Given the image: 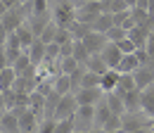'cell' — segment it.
I'll return each mask as SVG.
<instances>
[{
  "label": "cell",
  "mask_w": 154,
  "mask_h": 133,
  "mask_svg": "<svg viewBox=\"0 0 154 133\" xmlns=\"http://www.w3.org/2000/svg\"><path fill=\"white\" fill-rule=\"evenodd\" d=\"M52 21L57 24L59 29H69L74 21H76V5L71 0H62L55 5L52 10Z\"/></svg>",
  "instance_id": "obj_1"
},
{
  "label": "cell",
  "mask_w": 154,
  "mask_h": 133,
  "mask_svg": "<svg viewBox=\"0 0 154 133\" xmlns=\"http://www.w3.org/2000/svg\"><path fill=\"white\" fill-rule=\"evenodd\" d=\"M102 12H104L102 0L81 2V5H76V21H83V24H90V26H93V21H95V19L100 17Z\"/></svg>",
  "instance_id": "obj_2"
},
{
  "label": "cell",
  "mask_w": 154,
  "mask_h": 133,
  "mask_svg": "<svg viewBox=\"0 0 154 133\" xmlns=\"http://www.w3.org/2000/svg\"><path fill=\"white\" fill-rule=\"evenodd\" d=\"M74 121H76V131L81 133L93 131L95 128V105H78Z\"/></svg>",
  "instance_id": "obj_3"
},
{
  "label": "cell",
  "mask_w": 154,
  "mask_h": 133,
  "mask_svg": "<svg viewBox=\"0 0 154 133\" xmlns=\"http://www.w3.org/2000/svg\"><path fill=\"white\" fill-rule=\"evenodd\" d=\"M137 128H152V119L145 112H126L123 114V131L131 133Z\"/></svg>",
  "instance_id": "obj_4"
},
{
  "label": "cell",
  "mask_w": 154,
  "mask_h": 133,
  "mask_svg": "<svg viewBox=\"0 0 154 133\" xmlns=\"http://www.w3.org/2000/svg\"><path fill=\"white\" fill-rule=\"evenodd\" d=\"M76 109H78L76 95H74V93L62 95V100H59V105H57V112H55V119H57V121H62V119H71V116L76 114Z\"/></svg>",
  "instance_id": "obj_5"
},
{
  "label": "cell",
  "mask_w": 154,
  "mask_h": 133,
  "mask_svg": "<svg viewBox=\"0 0 154 133\" xmlns=\"http://www.w3.org/2000/svg\"><path fill=\"white\" fill-rule=\"evenodd\" d=\"M107 43H109L107 33H97V31H90L88 36L83 38V45L88 48V52H90V55H100V52L107 48Z\"/></svg>",
  "instance_id": "obj_6"
},
{
  "label": "cell",
  "mask_w": 154,
  "mask_h": 133,
  "mask_svg": "<svg viewBox=\"0 0 154 133\" xmlns=\"http://www.w3.org/2000/svg\"><path fill=\"white\" fill-rule=\"evenodd\" d=\"M17 116H19V128H21V133H36V131H38V126H40V121H43L38 114L31 109V107H29V109H24L21 114H17Z\"/></svg>",
  "instance_id": "obj_7"
},
{
  "label": "cell",
  "mask_w": 154,
  "mask_h": 133,
  "mask_svg": "<svg viewBox=\"0 0 154 133\" xmlns=\"http://www.w3.org/2000/svg\"><path fill=\"white\" fill-rule=\"evenodd\" d=\"M133 76H135V83H137L140 90L154 86V64H142V67H137Z\"/></svg>",
  "instance_id": "obj_8"
},
{
  "label": "cell",
  "mask_w": 154,
  "mask_h": 133,
  "mask_svg": "<svg viewBox=\"0 0 154 133\" xmlns=\"http://www.w3.org/2000/svg\"><path fill=\"white\" fill-rule=\"evenodd\" d=\"M74 95H76L78 105H97L100 100H104L102 88H78Z\"/></svg>",
  "instance_id": "obj_9"
},
{
  "label": "cell",
  "mask_w": 154,
  "mask_h": 133,
  "mask_svg": "<svg viewBox=\"0 0 154 133\" xmlns=\"http://www.w3.org/2000/svg\"><path fill=\"white\" fill-rule=\"evenodd\" d=\"M100 55H102V59L107 62V67H109V69H116V67H119V62L123 59V52L119 50V45H116V43H107V48H104Z\"/></svg>",
  "instance_id": "obj_10"
},
{
  "label": "cell",
  "mask_w": 154,
  "mask_h": 133,
  "mask_svg": "<svg viewBox=\"0 0 154 133\" xmlns=\"http://www.w3.org/2000/svg\"><path fill=\"white\" fill-rule=\"evenodd\" d=\"M0 133H21L19 116L14 112H2V116H0Z\"/></svg>",
  "instance_id": "obj_11"
},
{
  "label": "cell",
  "mask_w": 154,
  "mask_h": 133,
  "mask_svg": "<svg viewBox=\"0 0 154 133\" xmlns=\"http://www.w3.org/2000/svg\"><path fill=\"white\" fill-rule=\"evenodd\" d=\"M123 105H126V112H142V90L135 88L131 93H123Z\"/></svg>",
  "instance_id": "obj_12"
},
{
  "label": "cell",
  "mask_w": 154,
  "mask_h": 133,
  "mask_svg": "<svg viewBox=\"0 0 154 133\" xmlns=\"http://www.w3.org/2000/svg\"><path fill=\"white\" fill-rule=\"evenodd\" d=\"M26 52H29V57H31V62H33L36 67H40V64L45 62V52H48V45H45V43H43L40 38H36V40H33V45H31V48H29Z\"/></svg>",
  "instance_id": "obj_13"
},
{
  "label": "cell",
  "mask_w": 154,
  "mask_h": 133,
  "mask_svg": "<svg viewBox=\"0 0 154 133\" xmlns=\"http://www.w3.org/2000/svg\"><path fill=\"white\" fill-rule=\"evenodd\" d=\"M119 71L116 69H109L107 74H102V81H100V88H102V93H114L116 88H119Z\"/></svg>",
  "instance_id": "obj_14"
},
{
  "label": "cell",
  "mask_w": 154,
  "mask_h": 133,
  "mask_svg": "<svg viewBox=\"0 0 154 133\" xmlns=\"http://www.w3.org/2000/svg\"><path fill=\"white\" fill-rule=\"evenodd\" d=\"M90 29L97 31V33H107L109 29H114V14H112V12H102V14L93 21V26H90Z\"/></svg>",
  "instance_id": "obj_15"
},
{
  "label": "cell",
  "mask_w": 154,
  "mask_h": 133,
  "mask_svg": "<svg viewBox=\"0 0 154 133\" xmlns=\"http://www.w3.org/2000/svg\"><path fill=\"white\" fill-rule=\"evenodd\" d=\"M137 67H142L140 64V59H137V55H123V59L119 62V67H116V71L119 74H135V69Z\"/></svg>",
  "instance_id": "obj_16"
},
{
  "label": "cell",
  "mask_w": 154,
  "mask_h": 133,
  "mask_svg": "<svg viewBox=\"0 0 154 133\" xmlns=\"http://www.w3.org/2000/svg\"><path fill=\"white\" fill-rule=\"evenodd\" d=\"M36 86H38V78H31V76H17L12 90H17V93H33Z\"/></svg>",
  "instance_id": "obj_17"
},
{
  "label": "cell",
  "mask_w": 154,
  "mask_h": 133,
  "mask_svg": "<svg viewBox=\"0 0 154 133\" xmlns=\"http://www.w3.org/2000/svg\"><path fill=\"white\" fill-rule=\"evenodd\" d=\"M78 67H81V62H78L74 55L59 57V59H57V71H59V74H69V76H71V74L78 69Z\"/></svg>",
  "instance_id": "obj_18"
},
{
  "label": "cell",
  "mask_w": 154,
  "mask_h": 133,
  "mask_svg": "<svg viewBox=\"0 0 154 133\" xmlns=\"http://www.w3.org/2000/svg\"><path fill=\"white\" fill-rule=\"evenodd\" d=\"M104 102L109 105L112 114H121V116L126 114V105H123V97L116 93V90H114V93H107V95H104Z\"/></svg>",
  "instance_id": "obj_19"
},
{
  "label": "cell",
  "mask_w": 154,
  "mask_h": 133,
  "mask_svg": "<svg viewBox=\"0 0 154 133\" xmlns=\"http://www.w3.org/2000/svg\"><path fill=\"white\" fill-rule=\"evenodd\" d=\"M149 33H152V31H149L147 26H135V29H131V31H128V38L133 40L137 48H145V45H147Z\"/></svg>",
  "instance_id": "obj_20"
},
{
  "label": "cell",
  "mask_w": 154,
  "mask_h": 133,
  "mask_svg": "<svg viewBox=\"0 0 154 133\" xmlns=\"http://www.w3.org/2000/svg\"><path fill=\"white\" fill-rule=\"evenodd\" d=\"M112 116V109H109V105L104 102V100H100L95 105V128H102L104 124H107V119Z\"/></svg>",
  "instance_id": "obj_21"
},
{
  "label": "cell",
  "mask_w": 154,
  "mask_h": 133,
  "mask_svg": "<svg viewBox=\"0 0 154 133\" xmlns=\"http://www.w3.org/2000/svg\"><path fill=\"white\" fill-rule=\"evenodd\" d=\"M17 36H19L21 45H24V50H29V48L33 45V40H36V33H33V29L29 26V21H24L19 29H17Z\"/></svg>",
  "instance_id": "obj_22"
},
{
  "label": "cell",
  "mask_w": 154,
  "mask_h": 133,
  "mask_svg": "<svg viewBox=\"0 0 154 133\" xmlns=\"http://www.w3.org/2000/svg\"><path fill=\"white\" fill-rule=\"evenodd\" d=\"M55 93H59V95L74 93V83H71V76H69V74L55 76Z\"/></svg>",
  "instance_id": "obj_23"
},
{
  "label": "cell",
  "mask_w": 154,
  "mask_h": 133,
  "mask_svg": "<svg viewBox=\"0 0 154 133\" xmlns=\"http://www.w3.org/2000/svg\"><path fill=\"white\" fill-rule=\"evenodd\" d=\"M14 81H17V71H14L12 67L0 69V90H2V93H5V90H10V88L14 86Z\"/></svg>",
  "instance_id": "obj_24"
},
{
  "label": "cell",
  "mask_w": 154,
  "mask_h": 133,
  "mask_svg": "<svg viewBox=\"0 0 154 133\" xmlns=\"http://www.w3.org/2000/svg\"><path fill=\"white\" fill-rule=\"evenodd\" d=\"M59 100H62V95H59V93H50L48 97H45V114H43V119H55V112H57Z\"/></svg>",
  "instance_id": "obj_25"
},
{
  "label": "cell",
  "mask_w": 154,
  "mask_h": 133,
  "mask_svg": "<svg viewBox=\"0 0 154 133\" xmlns=\"http://www.w3.org/2000/svg\"><path fill=\"white\" fill-rule=\"evenodd\" d=\"M137 88V83H135V76L133 74H121L119 76V88H116V93L123 95V93H131Z\"/></svg>",
  "instance_id": "obj_26"
},
{
  "label": "cell",
  "mask_w": 154,
  "mask_h": 133,
  "mask_svg": "<svg viewBox=\"0 0 154 133\" xmlns=\"http://www.w3.org/2000/svg\"><path fill=\"white\" fill-rule=\"evenodd\" d=\"M142 112L147 114L149 119L154 116V86L142 90Z\"/></svg>",
  "instance_id": "obj_27"
},
{
  "label": "cell",
  "mask_w": 154,
  "mask_h": 133,
  "mask_svg": "<svg viewBox=\"0 0 154 133\" xmlns=\"http://www.w3.org/2000/svg\"><path fill=\"white\" fill-rule=\"evenodd\" d=\"M90 71H95V74H107L109 71V67H107V62L102 59V55H90V59H88V64H85Z\"/></svg>",
  "instance_id": "obj_28"
},
{
  "label": "cell",
  "mask_w": 154,
  "mask_h": 133,
  "mask_svg": "<svg viewBox=\"0 0 154 133\" xmlns=\"http://www.w3.org/2000/svg\"><path fill=\"white\" fill-rule=\"evenodd\" d=\"M29 107L43 119V114H45V95H40L38 90H33V93H31V102H29Z\"/></svg>",
  "instance_id": "obj_29"
},
{
  "label": "cell",
  "mask_w": 154,
  "mask_h": 133,
  "mask_svg": "<svg viewBox=\"0 0 154 133\" xmlns=\"http://www.w3.org/2000/svg\"><path fill=\"white\" fill-rule=\"evenodd\" d=\"M69 31H71V36L74 40H83V38L88 36L93 29H90V24H83V21H74L71 26H69Z\"/></svg>",
  "instance_id": "obj_30"
},
{
  "label": "cell",
  "mask_w": 154,
  "mask_h": 133,
  "mask_svg": "<svg viewBox=\"0 0 154 133\" xmlns=\"http://www.w3.org/2000/svg\"><path fill=\"white\" fill-rule=\"evenodd\" d=\"M29 17H40V14H50V2L48 0H33L29 5Z\"/></svg>",
  "instance_id": "obj_31"
},
{
  "label": "cell",
  "mask_w": 154,
  "mask_h": 133,
  "mask_svg": "<svg viewBox=\"0 0 154 133\" xmlns=\"http://www.w3.org/2000/svg\"><path fill=\"white\" fill-rule=\"evenodd\" d=\"M100 81H102V76H100V74L90 71V69H85L83 81H81V88H100Z\"/></svg>",
  "instance_id": "obj_32"
},
{
  "label": "cell",
  "mask_w": 154,
  "mask_h": 133,
  "mask_svg": "<svg viewBox=\"0 0 154 133\" xmlns=\"http://www.w3.org/2000/svg\"><path fill=\"white\" fill-rule=\"evenodd\" d=\"M74 57H76L81 64H88V59H90V52H88V48L83 45V40H74Z\"/></svg>",
  "instance_id": "obj_33"
},
{
  "label": "cell",
  "mask_w": 154,
  "mask_h": 133,
  "mask_svg": "<svg viewBox=\"0 0 154 133\" xmlns=\"http://www.w3.org/2000/svg\"><path fill=\"white\" fill-rule=\"evenodd\" d=\"M57 24H55V21H50V24H48V26H45V29H43V33H40V40H43V43H45V45H50V43H55V36H57Z\"/></svg>",
  "instance_id": "obj_34"
},
{
  "label": "cell",
  "mask_w": 154,
  "mask_h": 133,
  "mask_svg": "<svg viewBox=\"0 0 154 133\" xmlns=\"http://www.w3.org/2000/svg\"><path fill=\"white\" fill-rule=\"evenodd\" d=\"M31 64H33V62H31V57H29V52H24V55H21L19 59L14 62V64H12V69L17 71V76H21L24 71H26V69H29V67H31Z\"/></svg>",
  "instance_id": "obj_35"
},
{
  "label": "cell",
  "mask_w": 154,
  "mask_h": 133,
  "mask_svg": "<svg viewBox=\"0 0 154 133\" xmlns=\"http://www.w3.org/2000/svg\"><path fill=\"white\" fill-rule=\"evenodd\" d=\"M74 131H76L74 116L71 119H62V121H57V126H55V133H74Z\"/></svg>",
  "instance_id": "obj_36"
},
{
  "label": "cell",
  "mask_w": 154,
  "mask_h": 133,
  "mask_svg": "<svg viewBox=\"0 0 154 133\" xmlns=\"http://www.w3.org/2000/svg\"><path fill=\"white\" fill-rule=\"evenodd\" d=\"M107 38H109V43H121L123 38H128V31L121 29V26H114V29L107 31Z\"/></svg>",
  "instance_id": "obj_37"
},
{
  "label": "cell",
  "mask_w": 154,
  "mask_h": 133,
  "mask_svg": "<svg viewBox=\"0 0 154 133\" xmlns=\"http://www.w3.org/2000/svg\"><path fill=\"white\" fill-rule=\"evenodd\" d=\"M74 36H71V31L69 29H57V36H55V43L57 45H66V43H71Z\"/></svg>",
  "instance_id": "obj_38"
},
{
  "label": "cell",
  "mask_w": 154,
  "mask_h": 133,
  "mask_svg": "<svg viewBox=\"0 0 154 133\" xmlns=\"http://www.w3.org/2000/svg\"><path fill=\"white\" fill-rule=\"evenodd\" d=\"M116 45H119V50H121L123 55H133L135 50H137V45H135L131 38H123V40H121V43H116Z\"/></svg>",
  "instance_id": "obj_39"
},
{
  "label": "cell",
  "mask_w": 154,
  "mask_h": 133,
  "mask_svg": "<svg viewBox=\"0 0 154 133\" xmlns=\"http://www.w3.org/2000/svg\"><path fill=\"white\" fill-rule=\"evenodd\" d=\"M55 126H57V119H43L36 133H55Z\"/></svg>",
  "instance_id": "obj_40"
},
{
  "label": "cell",
  "mask_w": 154,
  "mask_h": 133,
  "mask_svg": "<svg viewBox=\"0 0 154 133\" xmlns=\"http://www.w3.org/2000/svg\"><path fill=\"white\" fill-rule=\"evenodd\" d=\"M2 95H5V109H7V112H12V109H14V105H17V93L10 88V90H5Z\"/></svg>",
  "instance_id": "obj_41"
},
{
  "label": "cell",
  "mask_w": 154,
  "mask_h": 133,
  "mask_svg": "<svg viewBox=\"0 0 154 133\" xmlns=\"http://www.w3.org/2000/svg\"><path fill=\"white\" fill-rule=\"evenodd\" d=\"M145 50H147V55H149V59H152V64H154V31L149 33V38H147V45H145Z\"/></svg>",
  "instance_id": "obj_42"
},
{
  "label": "cell",
  "mask_w": 154,
  "mask_h": 133,
  "mask_svg": "<svg viewBox=\"0 0 154 133\" xmlns=\"http://www.w3.org/2000/svg\"><path fill=\"white\" fill-rule=\"evenodd\" d=\"M2 2H5V7H7V10H14V7H21V5H24L21 0H2Z\"/></svg>",
  "instance_id": "obj_43"
},
{
  "label": "cell",
  "mask_w": 154,
  "mask_h": 133,
  "mask_svg": "<svg viewBox=\"0 0 154 133\" xmlns=\"http://www.w3.org/2000/svg\"><path fill=\"white\" fill-rule=\"evenodd\" d=\"M5 67H10V64H7V57H5V45H0V69H5Z\"/></svg>",
  "instance_id": "obj_44"
},
{
  "label": "cell",
  "mask_w": 154,
  "mask_h": 133,
  "mask_svg": "<svg viewBox=\"0 0 154 133\" xmlns=\"http://www.w3.org/2000/svg\"><path fill=\"white\" fill-rule=\"evenodd\" d=\"M7 31H5V26H2V21H0V45H5V40H7Z\"/></svg>",
  "instance_id": "obj_45"
},
{
  "label": "cell",
  "mask_w": 154,
  "mask_h": 133,
  "mask_svg": "<svg viewBox=\"0 0 154 133\" xmlns=\"http://www.w3.org/2000/svg\"><path fill=\"white\" fill-rule=\"evenodd\" d=\"M0 112H7L5 109V95H2V90H0Z\"/></svg>",
  "instance_id": "obj_46"
},
{
  "label": "cell",
  "mask_w": 154,
  "mask_h": 133,
  "mask_svg": "<svg viewBox=\"0 0 154 133\" xmlns=\"http://www.w3.org/2000/svg\"><path fill=\"white\" fill-rule=\"evenodd\" d=\"M5 14H7V7H5V2H2V0H0V19L5 17Z\"/></svg>",
  "instance_id": "obj_47"
},
{
  "label": "cell",
  "mask_w": 154,
  "mask_h": 133,
  "mask_svg": "<svg viewBox=\"0 0 154 133\" xmlns=\"http://www.w3.org/2000/svg\"><path fill=\"white\" fill-rule=\"evenodd\" d=\"M126 5H128V7H131V10H133L135 5H137V0H126Z\"/></svg>",
  "instance_id": "obj_48"
},
{
  "label": "cell",
  "mask_w": 154,
  "mask_h": 133,
  "mask_svg": "<svg viewBox=\"0 0 154 133\" xmlns=\"http://www.w3.org/2000/svg\"><path fill=\"white\" fill-rule=\"evenodd\" d=\"M131 133H149V128H137V131H131Z\"/></svg>",
  "instance_id": "obj_49"
},
{
  "label": "cell",
  "mask_w": 154,
  "mask_h": 133,
  "mask_svg": "<svg viewBox=\"0 0 154 133\" xmlns=\"http://www.w3.org/2000/svg\"><path fill=\"white\" fill-rule=\"evenodd\" d=\"M88 133H104L102 128H93V131H88Z\"/></svg>",
  "instance_id": "obj_50"
},
{
  "label": "cell",
  "mask_w": 154,
  "mask_h": 133,
  "mask_svg": "<svg viewBox=\"0 0 154 133\" xmlns=\"http://www.w3.org/2000/svg\"><path fill=\"white\" fill-rule=\"evenodd\" d=\"M104 133H126L123 128H119V131H104Z\"/></svg>",
  "instance_id": "obj_51"
},
{
  "label": "cell",
  "mask_w": 154,
  "mask_h": 133,
  "mask_svg": "<svg viewBox=\"0 0 154 133\" xmlns=\"http://www.w3.org/2000/svg\"><path fill=\"white\" fill-rule=\"evenodd\" d=\"M152 128H154V116H152Z\"/></svg>",
  "instance_id": "obj_52"
},
{
  "label": "cell",
  "mask_w": 154,
  "mask_h": 133,
  "mask_svg": "<svg viewBox=\"0 0 154 133\" xmlns=\"http://www.w3.org/2000/svg\"><path fill=\"white\" fill-rule=\"evenodd\" d=\"M149 133H154V128H149Z\"/></svg>",
  "instance_id": "obj_53"
},
{
  "label": "cell",
  "mask_w": 154,
  "mask_h": 133,
  "mask_svg": "<svg viewBox=\"0 0 154 133\" xmlns=\"http://www.w3.org/2000/svg\"><path fill=\"white\" fill-rule=\"evenodd\" d=\"M48 2H55V0H48Z\"/></svg>",
  "instance_id": "obj_54"
},
{
  "label": "cell",
  "mask_w": 154,
  "mask_h": 133,
  "mask_svg": "<svg viewBox=\"0 0 154 133\" xmlns=\"http://www.w3.org/2000/svg\"><path fill=\"white\" fill-rule=\"evenodd\" d=\"M74 133H81V131H74Z\"/></svg>",
  "instance_id": "obj_55"
},
{
  "label": "cell",
  "mask_w": 154,
  "mask_h": 133,
  "mask_svg": "<svg viewBox=\"0 0 154 133\" xmlns=\"http://www.w3.org/2000/svg\"><path fill=\"white\" fill-rule=\"evenodd\" d=\"M21 2H26V0H21Z\"/></svg>",
  "instance_id": "obj_56"
},
{
  "label": "cell",
  "mask_w": 154,
  "mask_h": 133,
  "mask_svg": "<svg viewBox=\"0 0 154 133\" xmlns=\"http://www.w3.org/2000/svg\"><path fill=\"white\" fill-rule=\"evenodd\" d=\"M102 2H107V0H102Z\"/></svg>",
  "instance_id": "obj_57"
}]
</instances>
